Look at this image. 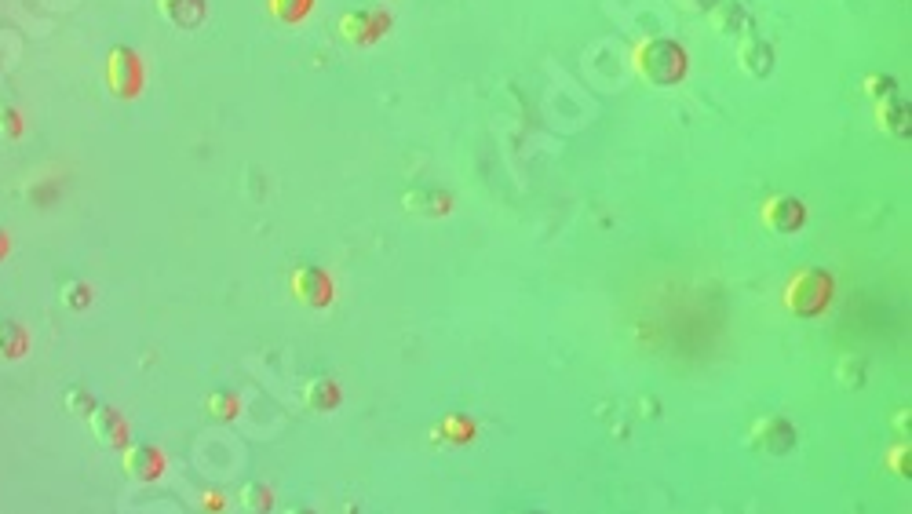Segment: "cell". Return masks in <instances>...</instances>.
Segmentation results:
<instances>
[{"label": "cell", "mask_w": 912, "mask_h": 514, "mask_svg": "<svg viewBox=\"0 0 912 514\" xmlns=\"http://www.w3.org/2000/svg\"><path fill=\"white\" fill-rule=\"evenodd\" d=\"M30 350V332L22 329L15 318H0V358L19 361Z\"/></svg>", "instance_id": "cell-13"}, {"label": "cell", "mask_w": 912, "mask_h": 514, "mask_svg": "<svg viewBox=\"0 0 912 514\" xmlns=\"http://www.w3.org/2000/svg\"><path fill=\"white\" fill-rule=\"evenodd\" d=\"M303 401L311 405V409H336L340 405V391H336V383L332 380H311L307 383V391H303Z\"/></svg>", "instance_id": "cell-16"}, {"label": "cell", "mask_w": 912, "mask_h": 514, "mask_svg": "<svg viewBox=\"0 0 912 514\" xmlns=\"http://www.w3.org/2000/svg\"><path fill=\"white\" fill-rule=\"evenodd\" d=\"M88 423H92V434L99 445H125L128 442V423L125 416L110 405H95L88 412Z\"/></svg>", "instance_id": "cell-6"}, {"label": "cell", "mask_w": 912, "mask_h": 514, "mask_svg": "<svg viewBox=\"0 0 912 514\" xmlns=\"http://www.w3.org/2000/svg\"><path fill=\"white\" fill-rule=\"evenodd\" d=\"M125 471L135 482H154L165 471V456L154 445H128L125 449Z\"/></svg>", "instance_id": "cell-7"}, {"label": "cell", "mask_w": 912, "mask_h": 514, "mask_svg": "<svg viewBox=\"0 0 912 514\" xmlns=\"http://www.w3.org/2000/svg\"><path fill=\"white\" fill-rule=\"evenodd\" d=\"M289 285L296 303H303V307H329L332 303V281L318 267H296Z\"/></svg>", "instance_id": "cell-5"}, {"label": "cell", "mask_w": 912, "mask_h": 514, "mask_svg": "<svg viewBox=\"0 0 912 514\" xmlns=\"http://www.w3.org/2000/svg\"><path fill=\"white\" fill-rule=\"evenodd\" d=\"M143 81H146V66L132 48L121 44V48H114V52L106 55V84H110V92L117 99H135V95L143 92Z\"/></svg>", "instance_id": "cell-3"}, {"label": "cell", "mask_w": 912, "mask_h": 514, "mask_svg": "<svg viewBox=\"0 0 912 514\" xmlns=\"http://www.w3.org/2000/svg\"><path fill=\"white\" fill-rule=\"evenodd\" d=\"M63 401H66V412H73V416H88V412L95 409V398L84 391V387H70Z\"/></svg>", "instance_id": "cell-20"}, {"label": "cell", "mask_w": 912, "mask_h": 514, "mask_svg": "<svg viewBox=\"0 0 912 514\" xmlns=\"http://www.w3.org/2000/svg\"><path fill=\"white\" fill-rule=\"evenodd\" d=\"M314 0H270V11L278 15L281 22H300L307 11H311Z\"/></svg>", "instance_id": "cell-18"}, {"label": "cell", "mask_w": 912, "mask_h": 514, "mask_svg": "<svg viewBox=\"0 0 912 514\" xmlns=\"http://www.w3.org/2000/svg\"><path fill=\"white\" fill-rule=\"evenodd\" d=\"M402 205L416 216H449L453 212V197L449 194H438V190H409L402 197Z\"/></svg>", "instance_id": "cell-12"}, {"label": "cell", "mask_w": 912, "mask_h": 514, "mask_svg": "<svg viewBox=\"0 0 912 514\" xmlns=\"http://www.w3.org/2000/svg\"><path fill=\"white\" fill-rule=\"evenodd\" d=\"M387 30H391V19L373 8H358L340 19V37L351 44H376Z\"/></svg>", "instance_id": "cell-4"}, {"label": "cell", "mask_w": 912, "mask_h": 514, "mask_svg": "<svg viewBox=\"0 0 912 514\" xmlns=\"http://www.w3.org/2000/svg\"><path fill=\"white\" fill-rule=\"evenodd\" d=\"M737 62L748 77H767L774 70V48H770L763 37H745L741 48H737Z\"/></svg>", "instance_id": "cell-9"}, {"label": "cell", "mask_w": 912, "mask_h": 514, "mask_svg": "<svg viewBox=\"0 0 912 514\" xmlns=\"http://www.w3.org/2000/svg\"><path fill=\"white\" fill-rule=\"evenodd\" d=\"M909 117H912V110H909V103H902V99H891V103L880 106V124L891 135H898V139H909L912 135Z\"/></svg>", "instance_id": "cell-15"}, {"label": "cell", "mask_w": 912, "mask_h": 514, "mask_svg": "<svg viewBox=\"0 0 912 514\" xmlns=\"http://www.w3.org/2000/svg\"><path fill=\"white\" fill-rule=\"evenodd\" d=\"M208 409L216 412L219 420H227V416H234V412H238V401L227 398V394H212V398H208Z\"/></svg>", "instance_id": "cell-24"}, {"label": "cell", "mask_w": 912, "mask_h": 514, "mask_svg": "<svg viewBox=\"0 0 912 514\" xmlns=\"http://www.w3.org/2000/svg\"><path fill=\"white\" fill-rule=\"evenodd\" d=\"M157 8L168 22H176L179 30H197L208 15L205 0H157Z\"/></svg>", "instance_id": "cell-11"}, {"label": "cell", "mask_w": 912, "mask_h": 514, "mask_svg": "<svg viewBox=\"0 0 912 514\" xmlns=\"http://www.w3.org/2000/svg\"><path fill=\"white\" fill-rule=\"evenodd\" d=\"M59 296H63V303L70 310H88V303H92V288L84 285V281H66V285L59 288Z\"/></svg>", "instance_id": "cell-17"}, {"label": "cell", "mask_w": 912, "mask_h": 514, "mask_svg": "<svg viewBox=\"0 0 912 514\" xmlns=\"http://www.w3.org/2000/svg\"><path fill=\"white\" fill-rule=\"evenodd\" d=\"M756 445H759V449H767V453L781 456V453H788V449L796 445V431H792V423L778 420V416H770V420H763L756 427Z\"/></svg>", "instance_id": "cell-10"}, {"label": "cell", "mask_w": 912, "mask_h": 514, "mask_svg": "<svg viewBox=\"0 0 912 514\" xmlns=\"http://www.w3.org/2000/svg\"><path fill=\"white\" fill-rule=\"evenodd\" d=\"M748 11L737 4V0H719L716 11H712V26H716L719 33H741L748 30Z\"/></svg>", "instance_id": "cell-14"}, {"label": "cell", "mask_w": 912, "mask_h": 514, "mask_svg": "<svg viewBox=\"0 0 912 514\" xmlns=\"http://www.w3.org/2000/svg\"><path fill=\"white\" fill-rule=\"evenodd\" d=\"M763 219H767L770 230H778V234H792V230L803 227L807 208H803V201H796V197H774V201L763 208Z\"/></svg>", "instance_id": "cell-8"}, {"label": "cell", "mask_w": 912, "mask_h": 514, "mask_svg": "<svg viewBox=\"0 0 912 514\" xmlns=\"http://www.w3.org/2000/svg\"><path fill=\"white\" fill-rule=\"evenodd\" d=\"M836 376H840L847 387H861V383H865V361H861L858 354H847V358L840 361Z\"/></svg>", "instance_id": "cell-19"}, {"label": "cell", "mask_w": 912, "mask_h": 514, "mask_svg": "<svg viewBox=\"0 0 912 514\" xmlns=\"http://www.w3.org/2000/svg\"><path fill=\"white\" fill-rule=\"evenodd\" d=\"M635 66L643 73V81L657 84V88H668V84H679L686 73V52L675 41H646L635 55Z\"/></svg>", "instance_id": "cell-1"}, {"label": "cell", "mask_w": 912, "mask_h": 514, "mask_svg": "<svg viewBox=\"0 0 912 514\" xmlns=\"http://www.w3.org/2000/svg\"><path fill=\"white\" fill-rule=\"evenodd\" d=\"M829 299H832V278L818 267L799 270L785 288V307L792 310V314H799V318H814V314H821V310L829 307Z\"/></svg>", "instance_id": "cell-2"}, {"label": "cell", "mask_w": 912, "mask_h": 514, "mask_svg": "<svg viewBox=\"0 0 912 514\" xmlns=\"http://www.w3.org/2000/svg\"><path fill=\"white\" fill-rule=\"evenodd\" d=\"M11 252V237H8V230H0V259L8 256Z\"/></svg>", "instance_id": "cell-25"}, {"label": "cell", "mask_w": 912, "mask_h": 514, "mask_svg": "<svg viewBox=\"0 0 912 514\" xmlns=\"http://www.w3.org/2000/svg\"><path fill=\"white\" fill-rule=\"evenodd\" d=\"M865 88H869L872 99H887L891 92H898V84L891 81V77H883V73H876V77H869L865 81Z\"/></svg>", "instance_id": "cell-23"}, {"label": "cell", "mask_w": 912, "mask_h": 514, "mask_svg": "<svg viewBox=\"0 0 912 514\" xmlns=\"http://www.w3.org/2000/svg\"><path fill=\"white\" fill-rule=\"evenodd\" d=\"M0 135L4 139H19L22 135V114L8 103H0Z\"/></svg>", "instance_id": "cell-21"}, {"label": "cell", "mask_w": 912, "mask_h": 514, "mask_svg": "<svg viewBox=\"0 0 912 514\" xmlns=\"http://www.w3.org/2000/svg\"><path fill=\"white\" fill-rule=\"evenodd\" d=\"M241 507H249V511H267L270 493L263 489V485H245V493H241Z\"/></svg>", "instance_id": "cell-22"}]
</instances>
